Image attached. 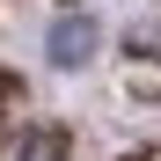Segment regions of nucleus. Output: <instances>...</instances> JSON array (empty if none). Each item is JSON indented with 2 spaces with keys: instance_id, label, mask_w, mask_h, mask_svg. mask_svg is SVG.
I'll return each instance as SVG.
<instances>
[{
  "instance_id": "f257e3e1",
  "label": "nucleus",
  "mask_w": 161,
  "mask_h": 161,
  "mask_svg": "<svg viewBox=\"0 0 161 161\" xmlns=\"http://www.w3.org/2000/svg\"><path fill=\"white\" fill-rule=\"evenodd\" d=\"M95 44H103V22L95 15H59V22H51V37H44V51H51V66H88L95 59Z\"/></svg>"
},
{
  "instance_id": "f03ea898",
  "label": "nucleus",
  "mask_w": 161,
  "mask_h": 161,
  "mask_svg": "<svg viewBox=\"0 0 161 161\" xmlns=\"http://www.w3.org/2000/svg\"><path fill=\"white\" fill-rule=\"evenodd\" d=\"M59 154H66L59 132H30V139H22V161H59Z\"/></svg>"
}]
</instances>
